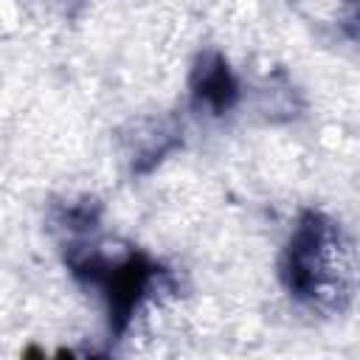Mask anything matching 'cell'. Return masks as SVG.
<instances>
[{
  "label": "cell",
  "mask_w": 360,
  "mask_h": 360,
  "mask_svg": "<svg viewBox=\"0 0 360 360\" xmlns=\"http://www.w3.org/2000/svg\"><path fill=\"white\" fill-rule=\"evenodd\" d=\"M343 256L346 245L340 228L323 214H304L287 248V287L312 304L340 307L349 295V267Z\"/></svg>",
  "instance_id": "obj_1"
},
{
  "label": "cell",
  "mask_w": 360,
  "mask_h": 360,
  "mask_svg": "<svg viewBox=\"0 0 360 360\" xmlns=\"http://www.w3.org/2000/svg\"><path fill=\"white\" fill-rule=\"evenodd\" d=\"M194 96L197 101L208 104L214 112H225L236 98V82L219 53L202 56L194 68Z\"/></svg>",
  "instance_id": "obj_2"
}]
</instances>
